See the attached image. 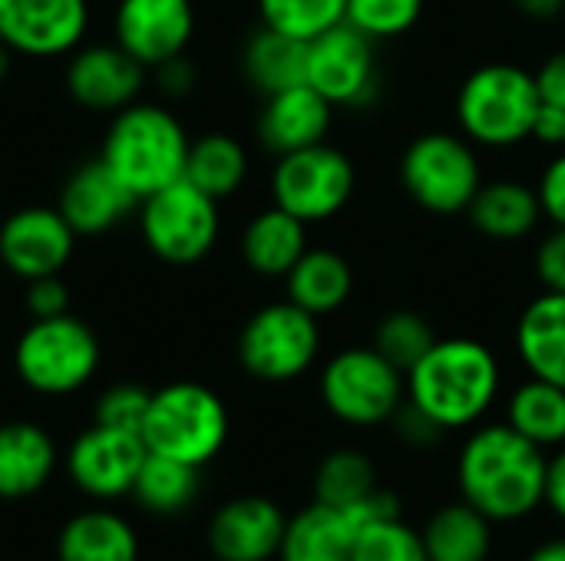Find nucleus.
Here are the masks:
<instances>
[{"label":"nucleus","instance_id":"obj_1","mask_svg":"<svg viewBox=\"0 0 565 561\" xmlns=\"http://www.w3.org/2000/svg\"><path fill=\"white\" fill-rule=\"evenodd\" d=\"M546 463V450L510 423L477 427L460 450V493L490 522H516L543 503Z\"/></svg>","mask_w":565,"mask_h":561},{"label":"nucleus","instance_id":"obj_2","mask_svg":"<svg viewBox=\"0 0 565 561\" xmlns=\"http://www.w3.org/2000/svg\"><path fill=\"white\" fill-rule=\"evenodd\" d=\"M500 360L477 337H440L407 374V400L447 433L477 427L500 397Z\"/></svg>","mask_w":565,"mask_h":561},{"label":"nucleus","instance_id":"obj_3","mask_svg":"<svg viewBox=\"0 0 565 561\" xmlns=\"http://www.w3.org/2000/svg\"><path fill=\"white\" fill-rule=\"evenodd\" d=\"M189 145L192 139L172 109L136 99L113 112L99 159L142 202L185 175Z\"/></svg>","mask_w":565,"mask_h":561},{"label":"nucleus","instance_id":"obj_4","mask_svg":"<svg viewBox=\"0 0 565 561\" xmlns=\"http://www.w3.org/2000/svg\"><path fill=\"white\" fill-rule=\"evenodd\" d=\"M543 99L536 76L516 63H483L457 89V126L480 149H513L533 132Z\"/></svg>","mask_w":565,"mask_h":561},{"label":"nucleus","instance_id":"obj_5","mask_svg":"<svg viewBox=\"0 0 565 561\" xmlns=\"http://www.w3.org/2000/svg\"><path fill=\"white\" fill-rule=\"evenodd\" d=\"M397 175L407 198L437 218L467 215L473 195L487 182L477 145L463 132L447 129L414 136L401 152Z\"/></svg>","mask_w":565,"mask_h":561},{"label":"nucleus","instance_id":"obj_6","mask_svg":"<svg viewBox=\"0 0 565 561\" xmlns=\"http://www.w3.org/2000/svg\"><path fill=\"white\" fill-rule=\"evenodd\" d=\"M228 440V410L215 390L195 380L166 384L152 393L142 443L149 453L205 466L212 463Z\"/></svg>","mask_w":565,"mask_h":561},{"label":"nucleus","instance_id":"obj_7","mask_svg":"<svg viewBox=\"0 0 565 561\" xmlns=\"http://www.w3.org/2000/svg\"><path fill=\"white\" fill-rule=\"evenodd\" d=\"M99 337L76 314L30 321L13 344L17 377L43 397L83 390L99 370Z\"/></svg>","mask_w":565,"mask_h":561},{"label":"nucleus","instance_id":"obj_8","mask_svg":"<svg viewBox=\"0 0 565 561\" xmlns=\"http://www.w3.org/2000/svg\"><path fill=\"white\" fill-rule=\"evenodd\" d=\"M268 188L278 208L301 218L305 225H321L338 218L351 205L358 192V169L344 149L318 142L298 152L275 155Z\"/></svg>","mask_w":565,"mask_h":561},{"label":"nucleus","instance_id":"obj_9","mask_svg":"<svg viewBox=\"0 0 565 561\" xmlns=\"http://www.w3.org/2000/svg\"><path fill=\"white\" fill-rule=\"evenodd\" d=\"M321 317L295 301L258 308L238 334V364L262 384H291L308 374L321 354Z\"/></svg>","mask_w":565,"mask_h":561},{"label":"nucleus","instance_id":"obj_10","mask_svg":"<svg viewBox=\"0 0 565 561\" xmlns=\"http://www.w3.org/2000/svg\"><path fill=\"white\" fill-rule=\"evenodd\" d=\"M222 215L218 202L179 179L139 202L142 245L166 265H199L218 241Z\"/></svg>","mask_w":565,"mask_h":561},{"label":"nucleus","instance_id":"obj_11","mask_svg":"<svg viewBox=\"0 0 565 561\" xmlns=\"http://www.w3.org/2000/svg\"><path fill=\"white\" fill-rule=\"evenodd\" d=\"M321 400L348 427H381L407 400V377L371 344L344 347L321 367Z\"/></svg>","mask_w":565,"mask_h":561},{"label":"nucleus","instance_id":"obj_12","mask_svg":"<svg viewBox=\"0 0 565 561\" xmlns=\"http://www.w3.org/2000/svg\"><path fill=\"white\" fill-rule=\"evenodd\" d=\"M308 86L334 109H364L381 93L377 43L348 20L308 40Z\"/></svg>","mask_w":565,"mask_h":561},{"label":"nucleus","instance_id":"obj_13","mask_svg":"<svg viewBox=\"0 0 565 561\" xmlns=\"http://www.w3.org/2000/svg\"><path fill=\"white\" fill-rule=\"evenodd\" d=\"M146 456H149V450L139 433L93 423L70 443L66 473L76 483V489L86 493L89 499L113 503V499L132 493Z\"/></svg>","mask_w":565,"mask_h":561},{"label":"nucleus","instance_id":"obj_14","mask_svg":"<svg viewBox=\"0 0 565 561\" xmlns=\"http://www.w3.org/2000/svg\"><path fill=\"white\" fill-rule=\"evenodd\" d=\"M76 231L53 205H23L0 225V265L17 281L60 274L76 248Z\"/></svg>","mask_w":565,"mask_h":561},{"label":"nucleus","instance_id":"obj_15","mask_svg":"<svg viewBox=\"0 0 565 561\" xmlns=\"http://www.w3.org/2000/svg\"><path fill=\"white\" fill-rule=\"evenodd\" d=\"M86 30V0H0V40L20 56H66L83 43Z\"/></svg>","mask_w":565,"mask_h":561},{"label":"nucleus","instance_id":"obj_16","mask_svg":"<svg viewBox=\"0 0 565 561\" xmlns=\"http://www.w3.org/2000/svg\"><path fill=\"white\" fill-rule=\"evenodd\" d=\"M146 66L113 43H79L66 63V93L76 106L89 112H119L139 99L146 86Z\"/></svg>","mask_w":565,"mask_h":561},{"label":"nucleus","instance_id":"obj_17","mask_svg":"<svg viewBox=\"0 0 565 561\" xmlns=\"http://www.w3.org/2000/svg\"><path fill=\"white\" fill-rule=\"evenodd\" d=\"M192 36V0H119L113 10V40L146 69L185 53Z\"/></svg>","mask_w":565,"mask_h":561},{"label":"nucleus","instance_id":"obj_18","mask_svg":"<svg viewBox=\"0 0 565 561\" xmlns=\"http://www.w3.org/2000/svg\"><path fill=\"white\" fill-rule=\"evenodd\" d=\"M139 205V198L116 179V172L96 155L76 165L56 198L60 215L70 222L76 235H106L116 225L129 218V212Z\"/></svg>","mask_w":565,"mask_h":561},{"label":"nucleus","instance_id":"obj_19","mask_svg":"<svg viewBox=\"0 0 565 561\" xmlns=\"http://www.w3.org/2000/svg\"><path fill=\"white\" fill-rule=\"evenodd\" d=\"M285 513L265 496H238L215 509L209 549L218 561H268L285 539Z\"/></svg>","mask_w":565,"mask_h":561},{"label":"nucleus","instance_id":"obj_20","mask_svg":"<svg viewBox=\"0 0 565 561\" xmlns=\"http://www.w3.org/2000/svg\"><path fill=\"white\" fill-rule=\"evenodd\" d=\"M334 122V106L308 83L265 96L258 112V139L271 155L298 152L328 142Z\"/></svg>","mask_w":565,"mask_h":561},{"label":"nucleus","instance_id":"obj_21","mask_svg":"<svg viewBox=\"0 0 565 561\" xmlns=\"http://www.w3.org/2000/svg\"><path fill=\"white\" fill-rule=\"evenodd\" d=\"M56 473L53 436L30 420L0 423V499L20 503L36 496Z\"/></svg>","mask_w":565,"mask_h":561},{"label":"nucleus","instance_id":"obj_22","mask_svg":"<svg viewBox=\"0 0 565 561\" xmlns=\"http://www.w3.org/2000/svg\"><path fill=\"white\" fill-rule=\"evenodd\" d=\"M467 218L477 235L490 241H523L543 222L536 185L520 179H487L473 195Z\"/></svg>","mask_w":565,"mask_h":561},{"label":"nucleus","instance_id":"obj_23","mask_svg":"<svg viewBox=\"0 0 565 561\" xmlns=\"http://www.w3.org/2000/svg\"><path fill=\"white\" fill-rule=\"evenodd\" d=\"M513 344L530 377L565 387V294H536L516 321Z\"/></svg>","mask_w":565,"mask_h":561},{"label":"nucleus","instance_id":"obj_24","mask_svg":"<svg viewBox=\"0 0 565 561\" xmlns=\"http://www.w3.org/2000/svg\"><path fill=\"white\" fill-rule=\"evenodd\" d=\"M242 261L258 278H281L298 265V258L311 248L308 245V225L275 202L248 218L242 228Z\"/></svg>","mask_w":565,"mask_h":561},{"label":"nucleus","instance_id":"obj_25","mask_svg":"<svg viewBox=\"0 0 565 561\" xmlns=\"http://www.w3.org/2000/svg\"><path fill=\"white\" fill-rule=\"evenodd\" d=\"M354 294V265L334 248H308L285 274V298L315 317L338 314Z\"/></svg>","mask_w":565,"mask_h":561},{"label":"nucleus","instance_id":"obj_26","mask_svg":"<svg viewBox=\"0 0 565 561\" xmlns=\"http://www.w3.org/2000/svg\"><path fill=\"white\" fill-rule=\"evenodd\" d=\"M56 561H139V536L119 513L93 506L60 529Z\"/></svg>","mask_w":565,"mask_h":561},{"label":"nucleus","instance_id":"obj_27","mask_svg":"<svg viewBox=\"0 0 565 561\" xmlns=\"http://www.w3.org/2000/svg\"><path fill=\"white\" fill-rule=\"evenodd\" d=\"M242 76L258 96L308 83V43L271 26H258L242 46Z\"/></svg>","mask_w":565,"mask_h":561},{"label":"nucleus","instance_id":"obj_28","mask_svg":"<svg viewBox=\"0 0 565 561\" xmlns=\"http://www.w3.org/2000/svg\"><path fill=\"white\" fill-rule=\"evenodd\" d=\"M358 529L344 509L311 503L288 519L278 561H351Z\"/></svg>","mask_w":565,"mask_h":561},{"label":"nucleus","instance_id":"obj_29","mask_svg":"<svg viewBox=\"0 0 565 561\" xmlns=\"http://www.w3.org/2000/svg\"><path fill=\"white\" fill-rule=\"evenodd\" d=\"M420 536L430 561H487L493 549V522L467 499L437 509Z\"/></svg>","mask_w":565,"mask_h":561},{"label":"nucleus","instance_id":"obj_30","mask_svg":"<svg viewBox=\"0 0 565 561\" xmlns=\"http://www.w3.org/2000/svg\"><path fill=\"white\" fill-rule=\"evenodd\" d=\"M182 179L212 195L215 202H225L248 179V152L228 132H205L192 139Z\"/></svg>","mask_w":565,"mask_h":561},{"label":"nucleus","instance_id":"obj_31","mask_svg":"<svg viewBox=\"0 0 565 561\" xmlns=\"http://www.w3.org/2000/svg\"><path fill=\"white\" fill-rule=\"evenodd\" d=\"M507 423L530 443L550 450L565 443V387L530 377L507 400Z\"/></svg>","mask_w":565,"mask_h":561},{"label":"nucleus","instance_id":"obj_32","mask_svg":"<svg viewBox=\"0 0 565 561\" xmlns=\"http://www.w3.org/2000/svg\"><path fill=\"white\" fill-rule=\"evenodd\" d=\"M199 489H202L199 466L149 453L136 476L132 496L152 516H179L199 499Z\"/></svg>","mask_w":565,"mask_h":561},{"label":"nucleus","instance_id":"obj_33","mask_svg":"<svg viewBox=\"0 0 565 561\" xmlns=\"http://www.w3.org/2000/svg\"><path fill=\"white\" fill-rule=\"evenodd\" d=\"M437 341H440V334L427 314H420L414 308H394L377 321L371 347L407 377Z\"/></svg>","mask_w":565,"mask_h":561},{"label":"nucleus","instance_id":"obj_34","mask_svg":"<svg viewBox=\"0 0 565 561\" xmlns=\"http://www.w3.org/2000/svg\"><path fill=\"white\" fill-rule=\"evenodd\" d=\"M377 489L374 463L361 450H334L315 473V503L351 509Z\"/></svg>","mask_w":565,"mask_h":561},{"label":"nucleus","instance_id":"obj_35","mask_svg":"<svg viewBox=\"0 0 565 561\" xmlns=\"http://www.w3.org/2000/svg\"><path fill=\"white\" fill-rule=\"evenodd\" d=\"M344 7L348 0H258V17L265 26L308 43L344 23Z\"/></svg>","mask_w":565,"mask_h":561},{"label":"nucleus","instance_id":"obj_36","mask_svg":"<svg viewBox=\"0 0 565 561\" xmlns=\"http://www.w3.org/2000/svg\"><path fill=\"white\" fill-rule=\"evenodd\" d=\"M424 17V0H348L344 20L374 43L411 33Z\"/></svg>","mask_w":565,"mask_h":561},{"label":"nucleus","instance_id":"obj_37","mask_svg":"<svg viewBox=\"0 0 565 561\" xmlns=\"http://www.w3.org/2000/svg\"><path fill=\"white\" fill-rule=\"evenodd\" d=\"M351 561H430L424 536L401 519H381L358 532Z\"/></svg>","mask_w":565,"mask_h":561},{"label":"nucleus","instance_id":"obj_38","mask_svg":"<svg viewBox=\"0 0 565 561\" xmlns=\"http://www.w3.org/2000/svg\"><path fill=\"white\" fill-rule=\"evenodd\" d=\"M149 403H152V390L139 387V384H113L99 393V400L93 407V423L142 436Z\"/></svg>","mask_w":565,"mask_h":561},{"label":"nucleus","instance_id":"obj_39","mask_svg":"<svg viewBox=\"0 0 565 561\" xmlns=\"http://www.w3.org/2000/svg\"><path fill=\"white\" fill-rule=\"evenodd\" d=\"M533 274L543 291L565 294V228L553 225L533 251Z\"/></svg>","mask_w":565,"mask_h":561},{"label":"nucleus","instance_id":"obj_40","mask_svg":"<svg viewBox=\"0 0 565 561\" xmlns=\"http://www.w3.org/2000/svg\"><path fill=\"white\" fill-rule=\"evenodd\" d=\"M391 427H394V433L411 446V450H430V446H437L440 440H444V427L434 420V417H427L420 407H414L411 400H404L401 407H397V413L391 417Z\"/></svg>","mask_w":565,"mask_h":561},{"label":"nucleus","instance_id":"obj_41","mask_svg":"<svg viewBox=\"0 0 565 561\" xmlns=\"http://www.w3.org/2000/svg\"><path fill=\"white\" fill-rule=\"evenodd\" d=\"M23 304H26L30 321L70 314V288L63 284V278H60V274L33 278V281H26Z\"/></svg>","mask_w":565,"mask_h":561},{"label":"nucleus","instance_id":"obj_42","mask_svg":"<svg viewBox=\"0 0 565 561\" xmlns=\"http://www.w3.org/2000/svg\"><path fill=\"white\" fill-rule=\"evenodd\" d=\"M536 195L543 205V218L550 225L565 228V149L553 152V159L543 165V172L536 179Z\"/></svg>","mask_w":565,"mask_h":561},{"label":"nucleus","instance_id":"obj_43","mask_svg":"<svg viewBox=\"0 0 565 561\" xmlns=\"http://www.w3.org/2000/svg\"><path fill=\"white\" fill-rule=\"evenodd\" d=\"M149 73H156L159 89H162L166 96H172V99L189 96V93L195 89V79H199V76H195V66H192V60H189L185 53H179V56L159 63V66L149 69Z\"/></svg>","mask_w":565,"mask_h":561},{"label":"nucleus","instance_id":"obj_44","mask_svg":"<svg viewBox=\"0 0 565 561\" xmlns=\"http://www.w3.org/2000/svg\"><path fill=\"white\" fill-rule=\"evenodd\" d=\"M536 76V89H540V99L543 103H553V106H563L565 109V46L563 50H553L540 69H533Z\"/></svg>","mask_w":565,"mask_h":561},{"label":"nucleus","instance_id":"obj_45","mask_svg":"<svg viewBox=\"0 0 565 561\" xmlns=\"http://www.w3.org/2000/svg\"><path fill=\"white\" fill-rule=\"evenodd\" d=\"M533 142L559 152L565 149V109L563 106H553V103H543L536 119H533V132H530Z\"/></svg>","mask_w":565,"mask_h":561},{"label":"nucleus","instance_id":"obj_46","mask_svg":"<svg viewBox=\"0 0 565 561\" xmlns=\"http://www.w3.org/2000/svg\"><path fill=\"white\" fill-rule=\"evenodd\" d=\"M543 503L565 519V450H559L550 463H546V496Z\"/></svg>","mask_w":565,"mask_h":561},{"label":"nucleus","instance_id":"obj_47","mask_svg":"<svg viewBox=\"0 0 565 561\" xmlns=\"http://www.w3.org/2000/svg\"><path fill=\"white\" fill-rule=\"evenodd\" d=\"M513 7L530 20H556L565 13V0H513Z\"/></svg>","mask_w":565,"mask_h":561},{"label":"nucleus","instance_id":"obj_48","mask_svg":"<svg viewBox=\"0 0 565 561\" xmlns=\"http://www.w3.org/2000/svg\"><path fill=\"white\" fill-rule=\"evenodd\" d=\"M526 561H565V539H553V542H543L533 555Z\"/></svg>","mask_w":565,"mask_h":561},{"label":"nucleus","instance_id":"obj_49","mask_svg":"<svg viewBox=\"0 0 565 561\" xmlns=\"http://www.w3.org/2000/svg\"><path fill=\"white\" fill-rule=\"evenodd\" d=\"M13 56H17V53H13V50H10V46H7V43L0 40V86H3V83H7V76H10Z\"/></svg>","mask_w":565,"mask_h":561}]
</instances>
